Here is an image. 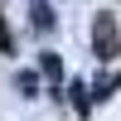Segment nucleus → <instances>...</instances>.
<instances>
[{
    "instance_id": "nucleus-1",
    "label": "nucleus",
    "mask_w": 121,
    "mask_h": 121,
    "mask_svg": "<svg viewBox=\"0 0 121 121\" xmlns=\"http://www.w3.org/2000/svg\"><path fill=\"white\" fill-rule=\"evenodd\" d=\"M92 53L102 58V63H112L121 53V34H116V19L112 15H97L92 19Z\"/></svg>"
},
{
    "instance_id": "nucleus-3",
    "label": "nucleus",
    "mask_w": 121,
    "mask_h": 121,
    "mask_svg": "<svg viewBox=\"0 0 121 121\" xmlns=\"http://www.w3.org/2000/svg\"><path fill=\"white\" fill-rule=\"evenodd\" d=\"M34 87H39V78H34V73H19V92H24V97H34Z\"/></svg>"
},
{
    "instance_id": "nucleus-2",
    "label": "nucleus",
    "mask_w": 121,
    "mask_h": 121,
    "mask_svg": "<svg viewBox=\"0 0 121 121\" xmlns=\"http://www.w3.org/2000/svg\"><path fill=\"white\" fill-rule=\"evenodd\" d=\"M29 19H34V29H53V10H48V0H29Z\"/></svg>"
}]
</instances>
